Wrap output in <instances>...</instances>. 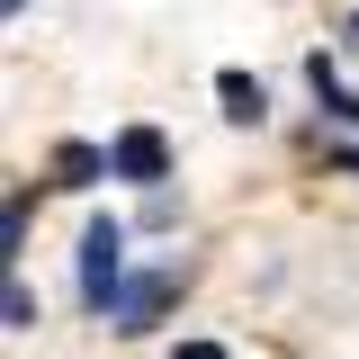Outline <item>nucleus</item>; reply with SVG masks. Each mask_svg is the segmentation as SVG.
I'll return each mask as SVG.
<instances>
[{
  "label": "nucleus",
  "mask_w": 359,
  "mask_h": 359,
  "mask_svg": "<svg viewBox=\"0 0 359 359\" xmlns=\"http://www.w3.org/2000/svg\"><path fill=\"white\" fill-rule=\"evenodd\" d=\"M117 287H126V224H117V216H90V233H81V306L108 314Z\"/></svg>",
  "instance_id": "obj_1"
},
{
  "label": "nucleus",
  "mask_w": 359,
  "mask_h": 359,
  "mask_svg": "<svg viewBox=\"0 0 359 359\" xmlns=\"http://www.w3.org/2000/svg\"><path fill=\"white\" fill-rule=\"evenodd\" d=\"M171 297H180V269H144V278H126V287H117L108 323H117V332H153V323L171 314Z\"/></svg>",
  "instance_id": "obj_2"
},
{
  "label": "nucleus",
  "mask_w": 359,
  "mask_h": 359,
  "mask_svg": "<svg viewBox=\"0 0 359 359\" xmlns=\"http://www.w3.org/2000/svg\"><path fill=\"white\" fill-rule=\"evenodd\" d=\"M162 171H171V144H162V126H126L117 144H108V180H144V189H153Z\"/></svg>",
  "instance_id": "obj_3"
},
{
  "label": "nucleus",
  "mask_w": 359,
  "mask_h": 359,
  "mask_svg": "<svg viewBox=\"0 0 359 359\" xmlns=\"http://www.w3.org/2000/svg\"><path fill=\"white\" fill-rule=\"evenodd\" d=\"M216 99H224V117H243V126H261V117H269V90L252 81V72H224Z\"/></svg>",
  "instance_id": "obj_4"
},
{
  "label": "nucleus",
  "mask_w": 359,
  "mask_h": 359,
  "mask_svg": "<svg viewBox=\"0 0 359 359\" xmlns=\"http://www.w3.org/2000/svg\"><path fill=\"white\" fill-rule=\"evenodd\" d=\"M54 171H63V189H90V180L108 171V153H99V144H63V153H54Z\"/></svg>",
  "instance_id": "obj_5"
},
{
  "label": "nucleus",
  "mask_w": 359,
  "mask_h": 359,
  "mask_svg": "<svg viewBox=\"0 0 359 359\" xmlns=\"http://www.w3.org/2000/svg\"><path fill=\"white\" fill-rule=\"evenodd\" d=\"M306 72H314V99H323V117H359V99H351L341 81H332V63H323V54H314Z\"/></svg>",
  "instance_id": "obj_6"
},
{
  "label": "nucleus",
  "mask_w": 359,
  "mask_h": 359,
  "mask_svg": "<svg viewBox=\"0 0 359 359\" xmlns=\"http://www.w3.org/2000/svg\"><path fill=\"white\" fill-rule=\"evenodd\" d=\"M9 332H36V297H27V278H9Z\"/></svg>",
  "instance_id": "obj_7"
},
{
  "label": "nucleus",
  "mask_w": 359,
  "mask_h": 359,
  "mask_svg": "<svg viewBox=\"0 0 359 359\" xmlns=\"http://www.w3.org/2000/svg\"><path fill=\"white\" fill-rule=\"evenodd\" d=\"M171 359H224V341H180Z\"/></svg>",
  "instance_id": "obj_8"
},
{
  "label": "nucleus",
  "mask_w": 359,
  "mask_h": 359,
  "mask_svg": "<svg viewBox=\"0 0 359 359\" xmlns=\"http://www.w3.org/2000/svg\"><path fill=\"white\" fill-rule=\"evenodd\" d=\"M341 162H351V171H359V144H351V153H341Z\"/></svg>",
  "instance_id": "obj_9"
},
{
  "label": "nucleus",
  "mask_w": 359,
  "mask_h": 359,
  "mask_svg": "<svg viewBox=\"0 0 359 359\" xmlns=\"http://www.w3.org/2000/svg\"><path fill=\"white\" fill-rule=\"evenodd\" d=\"M18 9H27V0H9V18H18Z\"/></svg>",
  "instance_id": "obj_10"
}]
</instances>
